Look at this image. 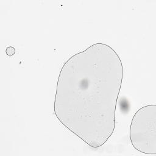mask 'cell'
Returning a JSON list of instances; mask_svg holds the SVG:
<instances>
[{
  "instance_id": "obj_3",
  "label": "cell",
  "mask_w": 156,
  "mask_h": 156,
  "mask_svg": "<svg viewBox=\"0 0 156 156\" xmlns=\"http://www.w3.org/2000/svg\"><path fill=\"white\" fill-rule=\"evenodd\" d=\"M15 53V49L13 46H8L5 49V54L9 56H12Z\"/></svg>"
},
{
  "instance_id": "obj_1",
  "label": "cell",
  "mask_w": 156,
  "mask_h": 156,
  "mask_svg": "<svg viewBox=\"0 0 156 156\" xmlns=\"http://www.w3.org/2000/svg\"><path fill=\"white\" fill-rule=\"evenodd\" d=\"M123 66L109 45L97 43L69 57L57 79L54 112L68 130L92 148L114 132Z\"/></svg>"
},
{
  "instance_id": "obj_2",
  "label": "cell",
  "mask_w": 156,
  "mask_h": 156,
  "mask_svg": "<svg viewBox=\"0 0 156 156\" xmlns=\"http://www.w3.org/2000/svg\"><path fill=\"white\" fill-rule=\"evenodd\" d=\"M131 144L137 151L156 154V105L141 107L133 115L129 129Z\"/></svg>"
}]
</instances>
